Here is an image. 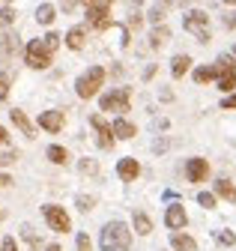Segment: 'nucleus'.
<instances>
[{
	"label": "nucleus",
	"mask_w": 236,
	"mask_h": 251,
	"mask_svg": "<svg viewBox=\"0 0 236 251\" xmlns=\"http://www.w3.org/2000/svg\"><path fill=\"white\" fill-rule=\"evenodd\" d=\"M102 251H129L132 248V230L123 222H108L99 236Z\"/></svg>",
	"instance_id": "nucleus-1"
},
{
	"label": "nucleus",
	"mask_w": 236,
	"mask_h": 251,
	"mask_svg": "<svg viewBox=\"0 0 236 251\" xmlns=\"http://www.w3.org/2000/svg\"><path fill=\"white\" fill-rule=\"evenodd\" d=\"M102 84H105V69H102V66H90V69H87V72L75 81V93H78L81 99H93Z\"/></svg>",
	"instance_id": "nucleus-2"
},
{
	"label": "nucleus",
	"mask_w": 236,
	"mask_h": 251,
	"mask_svg": "<svg viewBox=\"0 0 236 251\" xmlns=\"http://www.w3.org/2000/svg\"><path fill=\"white\" fill-rule=\"evenodd\" d=\"M183 27L189 30V33L197 36V42H210V15H206L203 9H191L186 18H183Z\"/></svg>",
	"instance_id": "nucleus-3"
},
{
	"label": "nucleus",
	"mask_w": 236,
	"mask_h": 251,
	"mask_svg": "<svg viewBox=\"0 0 236 251\" xmlns=\"http://www.w3.org/2000/svg\"><path fill=\"white\" fill-rule=\"evenodd\" d=\"M51 51H48V45H45V39H33L30 45H27V51H24V60H27V66L30 69H48L51 66Z\"/></svg>",
	"instance_id": "nucleus-4"
},
{
	"label": "nucleus",
	"mask_w": 236,
	"mask_h": 251,
	"mask_svg": "<svg viewBox=\"0 0 236 251\" xmlns=\"http://www.w3.org/2000/svg\"><path fill=\"white\" fill-rule=\"evenodd\" d=\"M129 87H120V90H114V93H105V96L99 99V108L102 111H117V114H126V111H132V105H129Z\"/></svg>",
	"instance_id": "nucleus-5"
},
{
	"label": "nucleus",
	"mask_w": 236,
	"mask_h": 251,
	"mask_svg": "<svg viewBox=\"0 0 236 251\" xmlns=\"http://www.w3.org/2000/svg\"><path fill=\"white\" fill-rule=\"evenodd\" d=\"M42 215H45V222H48V227H51V230H57V233L72 230V222H69V215L63 212V206H57V203H45V206H42Z\"/></svg>",
	"instance_id": "nucleus-6"
},
{
	"label": "nucleus",
	"mask_w": 236,
	"mask_h": 251,
	"mask_svg": "<svg viewBox=\"0 0 236 251\" xmlns=\"http://www.w3.org/2000/svg\"><path fill=\"white\" fill-rule=\"evenodd\" d=\"M215 66H218V90L230 96L233 87H236V69H233V60H230L227 54H221V57L215 60Z\"/></svg>",
	"instance_id": "nucleus-7"
},
{
	"label": "nucleus",
	"mask_w": 236,
	"mask_h": 251,
	"mask_svg": "<svg viewBox=\"0 0 236 251\" xmlns=\"http://www.w3.org/2000/svg\"><path fill=\"white\" fill-rule=\"evenodd\" d=\"M90 126L99 132V138H96L99 147H102V150H111V147H114V138H117V135H114V126H108L102 114H93V117H90Z\"/></svg>",
	"instance_id": "nucleus-8"
},
{
	"label": "nucleus",
	"mask_w": 236,
	"mask_h": 251,
	"mask_svg": "<svg viewBox=\"0 0 236 251\" xmlns=\"http://www.w3.org/2000/svg\"><path fill=\"white\" fill-rule=\"evenodd\" d=\"M87 21H90V27H96V30H108L111 27V9L105 3H90L87 6Z\"/></svg>",
	"instance_id": "nucleus-9"
},
{
	"label": "nucleus",
	"mask_w": 236,
	"mask_h": 251,
	"mask_svg": "<svg viewBox=\"0 0 236 251\" xmlns=\"http://www.w3.org/2000/svg\"><path fill=\"white\" fill-rule=\"evenodd\" d=\"M165 225H167L170 230H183V227L189 225V215H186L183 203H170V206H167V212H165Z\"/></svg>",
	"instance_id": "nucleus-10"
},
{
	"label": "nucleus",
	"mask_w": 236,
	"mask_h": 251,
	"mask_svg": "<svg viewBox=\"0 0 236 251\" xmlns=\"http://www.w3.org/2000/svg\"><path fill=\"white\" fill-rule=\"evenodd\" d=\"M206 174H210V162H206V159H189V162H186V176H189V182H203Z\"/></svg>",
	"instance_id": "nucleus-11"
},
{
	"label": "nucleus",
	"mask_w": 236,
	"mask_h": 251,
	"mask_svg": "<svg viewBox=\"0 0 236 251\" xmlns=\"http://www.w3.org/2000/svg\"><path fill=\"white\" fill-rule=\"evenodd\" d=\"M39 129L57 135V132L63 129V111H45V114H39Z\"/></svg>",
	"instance_id": "nucleus-12"
},
{
	"label": "nucleus",
	"mask_w": 236,
	"mask_h": 251,
	"mask_svg": "<svg viewBox=\"0 0 236 251\" xmlns=\"http://www.w3.org/2000/svg\"><path fill=\"white\" fill-rule=\"evenodd\" d=\"M117 174H120V179H123V182H135V179H138V174H141L138 159H123L120 165H117Z\"/></svg>",
	"instance_id": "nucleus-13"
},
{
	"label": "nucleus",
	"mask_w": 236,
	"mask_h": 251,
	"mask_svg": "<svg viewBox=\"0 0 236 251\" xmlns=\"http://www.w3.org/2000/svg\"><path fill=\"white\" fill-rule=\"evenodd\" d=\"M9 117H12V123H15V129L21 132V135H27V138H36V129H33V123L27 120V114L24 111H9Z\"/></svg>",
	"instance_id": "nucleus-14"
},
{
	"label": "nucleus",
	"mask_w": 236,
	"mask_h": 251,
	"mask_svg": "<svg viewBox=\"0 0 236 251\" xmlns=\"http://www.w3.org/2000/svg\"><path fill=\"white\" fill-rule=\"evenodd\" d=\"M170 248H173V251H197V242H194L189 233L173 230V233H170Z\"/></svg>",
	"instance_id": "nucleus-15"
},
{
	"label": "nucleus",
	"mask_w": 236,
	"mask_h": 251,
	"mask_svg": "<svg viewBox=\"0 0 236 251\" xmlns=\"http://www.w3.org/2000/svg\"><path fill=\"white\" fill-rule=\"evenodd\" d=\"M132 227H135V233H141V236H150V233H153L150 215H146V212H135V215H132Z\"/></svg>",
	"instance_id": "nucleus-16"
},
{
	"label": "nucleus",
	"mask_w": 236,
	"mask_h": 251,
	"mask_svg": "<svg viewBox=\"0 0 236 251\" xmlns=\"http://www.w3.org/2000/svg\"><path fill=\"white\" fill-rule=\"evenodd\" d=\"M114 135L117 138H123V141H129V138H135L138 135V129L126 120V117H120V120H114Z\"/></svg>",
	"instance_id": "nucleus-17"
},
{
	"label": "nucleus",
	"mask_w": 236,
	"mask_h": 251,
	"mask_svg": "<svg viewBox=\"0 0 236 251\" xmlns=\"http://www.w3.org/2000/svg\"><path fill=\"white\" fill-rule=\"evenodd\" d=\"M189 66H191V57H189V54H176V57L170 60V72H173V78H183V75L189 72Z\"/></svg>",
	"instance_id": "nucleus-18"
},
{
	"label": "nucleus",
	"mask_w": 236,
	"mask_h": 251,
	"mask_svg": "<svg viewBox=\"0 0 236 251\" xmlns=\"http://www.w3.org/2000/svg\"><path fill=\"white\" fill-rule=\"evenodd\" d=\"M215 195L224 198V201H230V203H236V185L230 179H218L215 182Z\"/></svg>",
	"instance_id": "nucleus-19"
},
{
	"label": "nucleus",
	"mask_w": 236,
	"mask_h": 251,
	"mask_svg": "<svg viewBox=\"0 0 236 251\" xmlns=\"http://www.w3.org/2000/svg\"><path fill=\"white\" fill-rule=\"evenodd\" d=\"M210 81H218V66H200V69H194V84H210Z\"/></svg>",
	"instance_id": "nucleus-20"
},
{
	"label": "nucleus",
	"mask_w": 236,
	"mask_h": 251,
	"mask_svg": "<svg viewBox=\"0 0 236 251\" xmlns=\"http://www.w3.org/2000/svg\"><path fill=\"white\" fill-rule=\"evenodd\" d=\"M15 48H18V39H15V36H9V33H0V60H9Z\"/></svg>",
	"instance_id": "nucleus-21"
},
{
	"label": "nucleus",
	"mask_w": 236,
	"mask_h": 251,
	"mask_svg": "<svg viewBox=\"0 0 236 251\" xmlns=\"http://www.w3.org/2000/svg\"><path fill=\"white\" fill-rule=\"evenodd\" d=\"M45 155H48V159H51L54 165H66V162H69V152H66L60 144H51V147L45 150Z\"/></svg>",
	"instance_id": "nucleus-22"
},
{
	"label": "nucleus",
	"mask_w": 236,
	"mask_h": 251,
	"mask_svg": "<svg viewBox=\"0 0 236 251\" xmlns=\"http://www.w3.org/2000/svg\"><path fill=\"white\" fill-rule=\"evenodd\" d=\"M167 39H170V30H167L165 24L153 27V33H150V45H153V48H162V45H165Z\"/></svg>",
	"instance_id": "nucleus-23"
},
{
	"label": "nucleus",
	"mask_w": 236,
	"mask_h": 251,
	"mask_svg": "<svg viewBox=\"0 0 236 251\" xmlns=\"http://www.w3.org/2000/svg\"><path fill=\"white\" fill-rule=\"evenodd\" d=\"M66 45L72 51H81L84 48V27H72L69 33H66Z\"/></svg>",
	"instance_id": "nucleus-24"
},
{
	"label": "nucleus",
	"mask_w": 236,
	"mask_h": 251,
	"mask_svg": "<svg viewBox=\"0 0 236 251\" xmlns=\"http://www.w3.org/2000/svg\"><path fill=\"white\" fill-rule=\"evenodd\" d=\"M54 18H57V9H54L51 3H42V6L36 9V21H39V24H45V27H48Z\"/></svg>",
	"instance_id": "nucleus-25"
},
{
	"label": "nucleus",
	"mask_w": 236,
	"mask_h": 251,
	"mask_svg": "<svg viewBox=\"0 0 236 251\" xmlns=\"http://www.w3.org/2000/svg\"><path fill=\"white\" fill-rule=\"evenodd\" d=\"M15 24V9L12 6H0V27H9Z\"/></svg>",
	"instance_id": "nucleus-26"
},
{
	"label": "nucleus",
	"mask_w": 236,
	"mask_h": 251,
	"mask_svg": "<svg viewBox=\"0 0 236 251\" xmlns=\"http://www.w3.org/2000/svg\"><path fill=\"white\" fill-rule=\"evenodd\" d=\"M197 203L203 209H215V195L212 192H197Z\"/></svg>",
	"instance_id": "nucleus-27"
},
{
	"label": "nucleus",
	"mask_w": 236,
	"mask_h": 251,
	"mask_svg": "<svg viewBox=\"0 0 236 251\" xmlns=\"http://www.w3.org/2000/svg\"><path fill=\"white\" fill-rule=\"evenodd\" d=\"M215 242H218V245H224V248H230V245L236 242V236H233L230 230H218V233H215Z\"/></svg>",
	"instance_id": "nucleus-28"
},
{
	"label": "nucleus",
	"mask_w": 236,
	"mask_h": 251,
	"mask_svg": "<svg viewBox=\"0 0 236 251\" xmlns=\"http://www.w3.org/2000/svg\"><path fill=\"white\" fill-rule=\"evenodd\" d=\"M42 39H45V45H48V51L54 54L57 48H60V39H63V36H60V33H48V36H42Z\"/></svg>",
	"instance_id": "nucleus-29"
},
{
	"label": "nucleus",
	"mask_w": 236,
	"mask_h": 251,
	"mask_svg": "<svg viewBox=\"0 0 236 251\" xmlns=\"http://www.w3.org/2000/svg\"><path fill=\"white\" fill-rule=\"evenodd\" d=\"M146 18H150V21H153V24L159 27V24L165 21V9H162V6H153V9H150V15H146Z\"/></svg>",
	"instance_id": "nucleus-30"
},
{
	"label": "nucleus",
	"mask_w": 236,
	"mask_h": 251,
	"mask_svg": "<svg viewBox=\"0 0 236 251\" xmlns=\"http://www.w3.org/2000/svg\"><path fill=\"white\" fill-rule=\"evenodd\" d=\"M93 203H96V198H84V195L78 198V209H81V212H90Z\"/></svg>",
	"instance_id": "nucleus-31"
},
{
	"label": "nucleus",
	"mask_w": 236,
	"mask_h": 251,
	"mask_svg": "<svg viewBox=\"0 0 236 251\" xmlns=\"http://www.w3.org/2000/svg\"><path fill=\"white\" fill-rule=\"evenodd\" d=\"M221 108H224V111H236V93H230V96L221 99Z\"/></svg>",
	"instance_id": "nucleus-32"
},
{
	"label": "nucleus",
	"mask_w": 236,
	"mask_h": 251,
	"mask_svg": "<svg viewBox=\"0 0 236 251\" xmlns=\"http://www.w3.org/2000/svg\"><path fill=\"white\" fill-rule=\"evenodd\" d=\"M81 171H84V174H96V171H99V165H96L93 159H84V162H81Z\"/></svg>",
	"instance_id": "nucleus-33"
},
{
	"label": "nucleus",
	"mask_w": 236,
	"mask_h": 251,
	"mask_svg": "<svg viewBox=\"0 0 236 251\" xmlns=\"http://www.w3.org/2000/svg\"><path fill=\"white\" fill-rule=\"evenodd\" d=\"M21 233H24V239H27V242H33V245H39V239H36L33 227H27V225H24V227H21Z\"/></svg>",
	"instance_id": "nucleus-34"
},
{
	"label": "nucleus",
	"mask_w": 236,
	"mask_h": 251,
	"mask_svg": "<svg viewBox=\"0 0 236 251\" xmlns=\"http://www.w3.org/2000/svg\"><path fill=\"white\" fill-rule=\"evenodd\" d=\"M78 251H90V236L87 233H78Z\"/></svg>",
	"instance_id": "nucleus-35"
},
{
	"label": "nucleus",
	"mask_w": 236,
	"mask_h": 251,
	"mask_svg": "<svg viewBox=\"0 0 236 251\" xmlns=\"http://www.w3.org/2000/svg\"><path fill=\"white\" fill-rule=\"evenodd\" d=\"M15 159H18V152H15V150H12V152H0V165H12Z\"/></svg>",
	"instance_id": "nucleus-36"
},
{
	"label": "nucleus",
	"mask_w": 236,
	"mask_h": 251,
	"mask_svg": "<svg viewBox=\"0 0 236 251\" xmlns=\"http://www.w3.org/2000/svg\"><path fill=\"white\" fill-rule=\"evenodd\" d=\"M0 251H18V245H15V239H12V236H6L3 242H0Z\"/></svg>",
	"instance_id": "nucleus-37"
},
{
	"label": "nucleus",
	"mask_w": 236,
	"mask_h": 251,
	"mask_svg": "<svg viewBox=\"0 0 236 251\" xmlns=\"http://www.w3.org/2000/svg\"><path fill=\"white\" fill-rule=\"evenodd\" d=\"M6 96H9V81H6V78H0V102H3Z\"/></svg>",
	"instance_id": "nucleus-38"
},
{
	"label": "nucleus",
	"mask_w": 236,
	"mask_h": 251,
	"mask_svg": "<svg viewBox=\"0 0 236 251\" xmlns=\"http://www.w3.org/2000/svg\"><path fill=\"white\" fill-rule=\"evenodd\" d=\"M75 3H78V0H60V6H63V12H72V9H75Z\"/></svg>",
	"instance_id": "nucleus-39"
},
{
	"label": "nucleus",
	"mask_w": 236,
	"mask_h": 251,
	"mask_svg": "<svg viewBox=\"0 0 236 251\" xmlns=\"http://www.w3.org/2000/svg\"><path fill=\"white\" fill-rule=\"evenodd\" d=\"M153 150H156V152H165V150H167V141H156Z\"/></svg>",
	"instance_id": "nucleus-40"
},
{
	"label": "nucleus",
	"mask_w": 236,
	"mask_h": 251,
	"mask_svg": "<svg viewBox=\"0 0 236 251\" xmlns=\"http://www.w3.org/2000/svg\"><path fill=\"white\" fill-rule=\"evenodd\" d=\"M0 144H9V135H6V129L0 126Z\"/></svg>",
	"instance_id": "nucleus-41"
},
{
	"label": "nucleus",
	"mask_w": 236,
	"mask_h": 251,
	"mask_svg": "<svg viewBox=\"0 0 236 251\" xmlns=\"http://www.w3.org/2000/svg\"><path fill=\"white\" fill-rule=\"evenodd\" d=\"M176 3H180V6H189V3H194V0H176Z\"/></svg>",
	"instance_id": "nucleus-42"
},
{
	"label": "nucleus",
	"mask_w": 236,
	"mask_h": 251,
	"mask_svg": "<svg viewBox=\"0 0 236 251\" xmlns=\"http://www.w3.org/2000/svg\"><path fill=\"white\" fill-rule=\"evenodd\" d=\"M48 251H60V245H48Z\"/></svg>",
	"instance_id": "nucleus-43"
},
{
	"label": "nucleus",
	"mask_w": 236,
	"mask_h": 251,
	"mask_svg": "<svg viewBox=\"0 0 236 251\" xmlns=\"http://www.w3.org/2000/svg\"><path fill=\"white\" fill-rule=\"evenodd\" d=\"M0 6H9V0H0Z\"/></svg>",
	"instance_id": "nucleus-44"
},
{
	"label": "nucleus",
	"mask_w": 236,
	"mask_h": 251,
	"mask_svg": "<svg viewBox=\"0 0 236 251\" xmlns=\"http://www.w3.org/2000/svg\"><path fill=\"white\" fill-rule=\"evenodd\" d=\"M233 60H236V45H233Z\"/></svg>",
	"instance_id": "nucleus-45"
},
{
	"label": "nucleus",
	"mask_w": 236,
	"mask_h": 251,
	"mask_svg": "<svg viewBox=\"0 0 236 251\" xmlns=\"http://www.w3.org/2000/svg\"><path fill=\"white\" fill-rule=\"evenodd\" d=\"M224 3H236V0H224Z\"/></svg>",
	"instance_id": "nucleus-46"
},
{
	"label": "nucleus",
	"mask_w": 236,
	"mask_h": 251,
	"mask_svg": "<svg viewBox=\"0 0 236 251\" xmlns=\"http://www.w3.org/2000/svg\"><path fill=\"white\" fill-rule=\"evenodd\" d=\"M84 3H93V0H84Z\"/></svg>",
	"instance_id": "nucleus-47"
},
{
	"label": "nucleus",
	"mask_w": 236,
	"mask_h": 251,
	"mask_svg": "<svg viewBox=\"0 0 236 251\" xmlns=\"http://www.w3.org/2000/svg\"><path fill=\"white\" fill-rule=\"evenodd\" d=\"M162 3H167V0H162Z\"/></svg>",
	"instance_id": "nucleus-48"
},
{
	"label": "nucleus",
	"mask_w": 236,
	"mask_h": 251,
	"mask_svg": "<svg viewBox=\"0 0 236 251\" xmlns=\"http://www.w3.org/2000/svg\"><path fill=\"white\" fill-rule=\"evenodd\" d=\"M108 3H114V0H108Z\"/></svg>",
	"instance_id": "nucleus-49"
}]
</instances>
